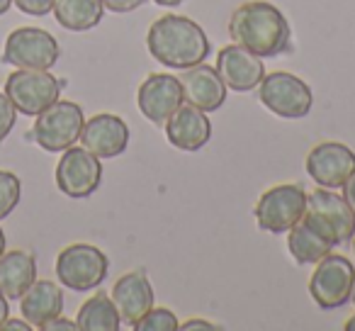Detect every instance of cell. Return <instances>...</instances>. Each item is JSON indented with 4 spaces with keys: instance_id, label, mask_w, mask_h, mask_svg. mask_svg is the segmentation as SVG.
<instances>
[{
    "instance_id": "obj_1",
    "label": "cell",
    "mask_w": 355,
    "mask_h": 331,
    "mask_svg": "<svg viewBox=\"0 0 355 331\" xmlns=\"http://www.w3.org/2000/svg\"><path fill=\"white\" fill-rule=\"evenodd\" d=\"M229 35L239 46L248 49L261 59H272L290 49L292 30L287 17L266 0L243 3L232 12Z\"/></svg>"
},
{
    "instance_id": "obj_2",
    "label": "cell",
    "mask_w": 355,
    "mask_h": 331,
    "mask_svg": "<svg viewBox=\"0 0 355 331\" xmlns=\"http://www.w3.org/2000/svg\"><path fill=\"white\" fill-rule=\"evenodd\" d=\"M148 54L168 69H190L202 64L212 46L205 30L195 20L183 15H163L148 27Z\"/></svg>"
},
{
    "instance_id": "obj_3",
    "label": "cell",
    "mask_w": 355,
    "mask_h": 331,
    "mask_svg": "<svg viewBox=\"0 0 355 331\" xmlns=\"http://www.w3.org/2000/svg\"><path fill=\"white\" fill-rule=\"evenodd\" d=\"M302 219L334 246L350 241L355 232V212L343 195H336L329 188H316L306 195V210Z\"/></svg>"
},
{
    "instance_id": "obj_4",
    "label": "cell",
    "mask_w": 355,
    "mask_h": 331,
    "mask_svg": "<svg viewBox=\"0 0 355 331\" xmlns=\"http://www.w3.org/2000/svg\"><path fill=\"white\" fill-rule=\"evenodd\" d=\"M85 124L83 108L71 100H56L54 105L37 114V122L30 132V139H35L44 151H66L80 139V129Z\"/></svg>"
},
{
    "instance_id": "obj_5",
    "label": "cell",
    "mask_w": 355,
    "mask_h": 331,
    "mask_svg": "<svg viewBox=\"0 0 355 331\" xmlns=\"http://www.w3.org/2000/svg\"><path fill=\"white\" fill-rule=\"evenodd\" d=\"M110 261L93 244H71L56 256V278L73 292L95 290L107 278Z\"/></svg>"
},
{
    "instance_id": "obj_6",
    "label": "cell",
    "mask_w": 355,
    "mask_h": 331,
    "mask_svg": "<svg viewBox=\"0 0 355 331\" xmlns=\"http://www.w3.org/2000/svg\"><path fill=\"white\" fill-rule=\"evenodd\" d=\"M61 88L64 85L56 76L37 69H17L6 80V95L12 100L17 112L27 117H37L54 105L61 98Z\"/></svg>"
},
{
    "instance_id": "obj_7",
    "label": "cell",
    "mask_w": 355,
    "mask_h": 331,
    "mask_svg": "<svg viewBox=\"0 0 355 331\" xmlns=\"http://www.w3.org/2000/svg\"><path fill=\"white\" fill-rule=\"evenodd\" d=\"M306 193L297 183H280L275 188L266 190L256 203V222L263 232L285 234L304 217Z\"/></svg>"
},
{
    "instance_id": "obj_8",
    "label": "cell",
    "mask_w": 355,
    "mask_h": 331,
    "mask_svg": "<svg viewBox=\"0 0 355 331\" xmlns=\"http://www.w3.org/2000/svg\"><path fill=\"white\" fill-rule=\"evenodd\" d=\"M61 49L54 35L40 27H17L8 35L3 49V64L17 69L49 71L59 61Z\"/></svg>"
},
{
    "instance_id": "obj_9",
    "label": "cell",
    "mask_w": 355,
    "mask_h": 331,
    "mask_svg": "<svg viewBox=\"0 0 355 331\" xmlns=\"http://www.w3.org/2000/svg\"><path fill=\"white\" fill-rule=\"evenodd\" d=\"M258 88H261V103L282 119L306 117L314 105V95H311L306 80H302L295 74H287V71L263 76Z\"/></svg>"
},
{
    "instance_id": "obj_10",
    "label": "cell",
    "mask_w": 355,
    "mask_h": 331,
    "mask_svg": "<svg viewBox=\"0 0 355 331\" xmlns=\"http://www.w3.org/2000/svg\"><path fill=\"white\" fill-rule=\"evenodd\" d=\"M355 280V266L345 256L329 253L316 263V271L311 273L309 292L311 300L321 309H340L350 302V290Z\"/></svg>"
},
{
    "instance_id": "obj_11",
    "label": "cell",
    "mask_w": 355,
    "mask_h": 331,
    "mask_svg": "<svg viewBox=\"0 0 355 331\" xmlns=\"http://www.w3.org/2000/svg\"><path fill=\"white\" fill-rule=\"evenodd\" d=\"M103 183V163L85 146H69L56 163V188L73 200H85Z\"/></svg>"
},
{
    "instance_id": "obj_12",
    "label": "cell",
    "mask_w": 355,
    "mask_h": 331,
    "mask_svg": "<svg viewBox=\"0 0 355 331\" xmlns=\"http://www.w3.org/2000/svg\"><path fill=\"white\" fill-rule=\"evenodd\" d=\"M306 173L319 188H343L355 173V151L340 142L316 144L306 156Z\"/></svg>"
},
{
    "instance_id": "obj_13",
    "label": "cell",
    "mask_w": 355,
    "mask_h": 331,
    "mask_svg": "<svg viewBox=\"0 0 355 331\" xmlns=\"http://www.w3.org/2000/svg\"><path fill=\"white\" fill-rule=\"evenodd\" d=\"M183 100L185 95H183L180 78H175L171 74H151L139 85V93H137L139 110L156 127H166L171 114L183 105Z\"/></svg>"
},
{
    "instance_id": "obj_14",
    "label": "cell",
    "mask_w": 355,
    "mask_h": 331,
    "mask_svg": "<svg viewBox=\"0 0 355 331\" xmlns=\"http://www.w3.org/2000/svg\"><path fill=\"white\" fill-rule=\"evenodd\" d=\"M78 142L98 158H117L129 146V127L117 114L100 112L85 119Z\"/></svg>"
},
{
    "instance_id": "obj_15",
    "label": "cell",
    "mask_w": 355,
    "mask_h": 331,
    "mask_svg": "<svg viewBox=\"0 0 355 331\" xmlns=\"http://www.w3.org/2000/svg\"><path fill=\"white\" fill-rule=\"evenodd\" d=\"M222 80L227 83V88L236 90V93H251L261 85L263 76H266V66L263 59L256 54H251L248 49L239 46L236 42L229 46H222V51L217 54V66Z\"/></svg>"
},
{
    "instance_id": "obj_16",
    "label": "cell",
    "mask_w": 355,
    "mask_h": 331,
    "mask_svg": "<svg viewBox=\"0 0 355 331\" xmlns=\"http://www.w3.org/2000/svg\"><path fill=\"white\" fill-rule=\"evenodd\" d=\"M180 85H183L185 103L195 105L202 112H214L227 100V83L222 80L219 71L214 66H207L205 61L185 69Z\"/></svg>"
},
{
    "instance_id": "obj_17",
    "label": "cell",
    "mask_w": 355,
    "mask_h": 331,
    "mask_svg": "<svg viewBox=\"0 0 355 331\" xmlns=\"http://www.w3.org/2000/svg\"><path fill=\"white\" fill-rule=\"evenodd\" d=\"M166 137L180 151H200L212 137V122L195 105H180L166 122Z\"/></svg>"
},
{
    "instance_id": "obj_18",
    "label": "cell",
    "mask_w": 355,
    "mask_h": 331,
    "mask_svg": "<svg viewBox=\"0 0 355 331\" xmlns=\"http://www.w3.org/2000/svg\"><path fill=\"white\" fill-rule=\"evenodd\" d=\"M110 297H112L114 307L122 316V324L132 326V329L153 307V287L144 271H132L119 278Z\"/></svg>"
},
{
    "instance_id": "obj_19",
    "label": "cell",
    "mask_w": 355,
    "mask_h": 331,
    "mask_svg": "<svg viewBox=\"0 0 355 331\" xmlns=\"http://www.w3.org/2000/svg\"><path fill=\"white\" fill-rule=\"evenodd\" d=\"M20 312L22 319L30 321L35 329H42L64 312V290L54 280H35L20 297Z\"/></svg>"
},
{
    "instance_id": "obj_20",
    "label": "cell",
    "mask_w": 355,
    "mask_h": 331,
    "mask_svg": "<svg viewBox=\"0 0 355 331\" xmlns=\"http://www.w3.org/2000/svg\"><path fill=\"white\" fill-rule=\"evenodd\" d=\"M37 280V261L30 251H8L0 256V290L8 300H20Z\"/></svg>"
},
{
    "instance_id": "obj_21",
    "label": "cell",
    "mask_w": 355,
    "mask_h": 331,
    "mask_svg": "<svg viewBox=\"0 0 355 331\" xmlns=\"http://www.w3.org/2000/svg\"><path fill=\"white\" fill-rule=\"evenodd\" d=\"M54 17L71 32H88L100 25L105 15L103 0H56Z\"/></svg>"
},
{
    "instance_id": "obj_22",
    "label": "cell",
    "mask_w": 355,
    "mask_h": 331,
    "mask_svg": "<svg viewBox=\"0 0 355 331\" xmlns=\"http://www.w3.org/2000/svg\"><path fill=\"white\" fill-rule=\"evenodd\" d=\"M76 324H78L80 331H119L122 329V316H119L112 297L105 295V292H95L78 309Z\"/></svg>"
},
{
    "instance_id": "obj_23",
    "label": "cell",
    "mask_w": 355,
    "mask_h": 331,
    "mask_svg": "<svg viewBox=\"0 0 355 331\" xmlns=\"http://www.w3.org/2000/svg\"><path fill=\"white\" fill-rule=\"evenodd\" d=\"M287 248L297 263H319L324 256H329L334 244H329L324 237L314 232L304 219L295 224L287 232Z\"/></svg>"
},
{
    "instance_id": "obj_24",
    "label": "cell",
    "mask_w": 355,
    "mask_h": 331,
    "mask_svg": "<svg viewBox=\"0 0 355 331\" xmlns=\"http://www.w3.org/2000/svg\"><path fill=\"white\" fill-rule=\"evenodd\" d=\"M22 198V183L10 171H0V219H6Z\"/></svg>"
},
{
    "instance_id": "obj_25",
    "label": "cell",
    "mask_w": 355,
    "mask_h": 331,
    "mask_svg": "<svg viewBox=\"0 0 355 331\" xmlns=\"http://www.w3.org/2000/svg\"><path fill=\"white\" fill-rule=\"evenodd\" d=\"M137 331H178L180 329V321L166 307H151L146 314L139 319V324L134 326Z\"/></svg>"
},
{
    "instance_id": "obj_26",
    "label": "cell",
    "mask_w": 355,
    "mask_h": 331,
    "mask_svg": "<svg viewBox=\"0 0 355 331\" xmlns=\"http://www.w3.org/2000/svg\"><path fill=\"white\" fill-rule=\"evenodd\" d=\"M17 119V110L12 105V100L6 93H0V142H6V137L12 132Z\"/></svg>"
},
{
    "instance_id": "obj_27",
    "label": "cell",
    "mask_w": 355,
    "mask_h": 331,
    "mask_svg": "<svg viewBox=\"0 0 355 331\" xmlns=\"http://www.w3.org/2000/svg\"><path fill=\"white\" fill-rule=\"evenodd\" d=\"M17 6V10H22L25 15H35V17H42V15H49L54 10V3L56 0H12Z\"/></svg>"
},
{
    "instance_id": "obj_28",
    "label": "cell",
    "mask_w": 355,
    "mask_h": 331,
    "mask_svg": "<svg viewBox=\"0 0 355 331\" xmlns=\"http://www.w3.org/2000/svg\"><path fill=\"white\" fill-rule=\"evenodd\" d=\"M146 0H103L105 10L110 12H132L137 8H141Z\"/></svg>"
},
{
    "instance_id": "obj_29",
    "label": "cell",
    "mask_w": 355,
    "mask_h": 331,
    "mask_svg": "<svg viewBox=\"0 0 355 331\" xmlns=\"http://www.w3.org/2000/svg\"><path fill=\"white\" fill-rule=\"evenodd\" d=\"M78 329V324L71 319H64V316H54V319H49L44 326H42V331H76Z\"/></svg>"
},
{
    "instance_id": "obj_30",
    "label": "cell",
    "mask_w": 355,
    "mask_h": 331,
    "mask_svg": "<svg viewBox=\"0 0 355 331\" xmlns=\"http://www.w3.org/2000/svg\"><path fill=\"white\" fill-rule=\"evenodd\" d=\"M183 331H200V329H205V331H219V326L217 324H212V321H207V319H190V321H185L183 326H180Z\"/></svg>"
},
{
    "instance_id": "obj_31",
    "label": "cell",
    "mask_w": 355,
    "mask_h": 331,
    "mask_svg": "<svg viewBox=\"0 0 355 331\" xmlns=\"http://www.w3.org/2000/svg\"><path fill=\"white\" fill-rule=\"evenodd\" d=\"M340 190H343V198H345V203H348V205H350V210H353V212H355V173L350 176V178H348V183H345Z\"/></svg>"
},
{
    "instance_id": "obj_32",
    "label": "cell",
    "mask_w": 355,
    "mask_h": 331,
    "mask_svg": "<svg viewBox=\"0 0 355 331\" xmlns=\"http://www.w3.org/2000/svg\"><path fill=\"white\" fill-rule=\"evenodd\" d=\"M0 329H12V331L20 329V331H30V329H35V326H32L27 319H25V321H17V319H10V316H8V319L3 321V326H0Z\"/></svg>"
},
{
    "instance_id": "obj_33",
    "label": "cell",
    "mask_w": 355,
    "mask_h": 331,
    "mask_svg": "<svg viewBox=\"0 0 355 331\" xmlns=\"http://www.w3.org/2000/svg\"><path fill=\"white\" fill-rule=\"evenodd\" d=\"M8 316H10V302H8V297L0 290V326H3V321H6Z\"/></svg>"
},
{
    "instance_id": "obj_34",
    "label": "cell",
    "mask_w": 355,
    "mask_h": 331,
    "mask_svg": "<svg viewBox=\"0 0 355 331\" xmlns=\"http://www.w3.org/2000/svg\"><path fill=\"white\" fill-rule=\"evenodd\" d=\"M156 6H163V8H178L183 6V0H153Z\"/></svg>"
},
{
    "instance_id": "obj_35",
    "label": "cell",
    "mask_w": 355,
    "mask_h": 331,
    "mask_svg": "<svg viewBox=\"0 0 355 331\" xmlns=\"http://www.w3.org/2000/svg\"><path fill=\"white\" fill-rule=\"evenodd\" d=\"M10 8H12V0H0V15H6Z\"/></svg>"
},
{
    "instance_id": "obj_36",
    "label": "cell",
    "mask_w": 355,
    "mask_h": 331,
    "mask_svg": "<svg viewBox=\"0 0 355 331\" xmlns=\"http://www.w3.org/2000/svg\"><path fill=\"white\" fill-rule=\"evenodd\" d=\"M343 329H345V331H355V314L350 316L348 321H345V324H343Z\"/></svg>"
},
{
    "instance_id": "obj_37",
    "label": "cell",
    "mask_w": 355,
    "mask_h": 331,
    "mask_svg": "<svg viewBox=\"0 0 355 331\" xmlns=\"http://www.w3.org/2000/svg\"><path fill=\"white\" fill-rule=\"evenodd\" d=\"M3 253H6V232L0 229V256H3Z\"/></svg>"
},
{
    "instance_id": "obj_38",
    "label": "cell",
    "mask_w": 355,
    "mask_h": 331,
    "mask_svg": "<svg viewBox=\"0 0 355 331\" xmlns=\"http://www.w3.org/2000/svg\"><path fill=\"white\" fill-rule=\"evenodd\" d=\"M350 302L355 305V280H353V290H350Z\"/></svg>"
},
{
    "instance_id": "obj_39",
    "label": "cell",
    "mask_w": 355,
    "mask_h": 331,
    "mask_svg": "<svg viewBox=\"0 0 355 331\" xmlns=\"http://www.w3.org/2000/svg\"><path fill=\"white\" fill-rule=\"evenodd\" d=\"M350 241H353V253H355V232H353V237H350Z\"/></svg>"
}]
</instances>
